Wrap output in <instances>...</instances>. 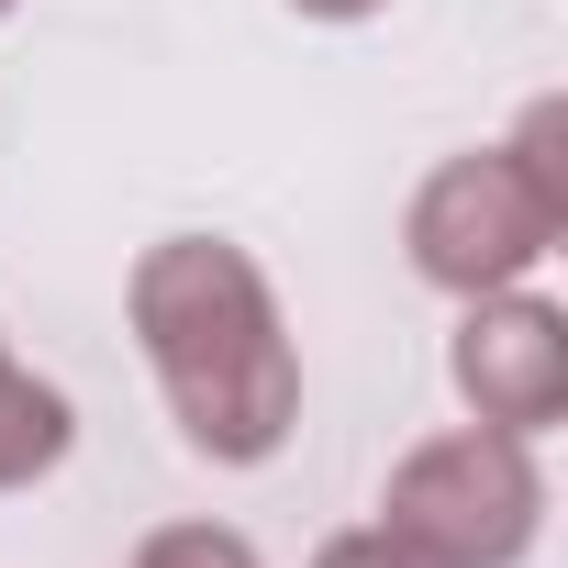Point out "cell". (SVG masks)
<instances>
[{"label":"cell","instance_id":"cell-1","mask_svg":"<svg viewBox=\"0 0 568 568\" xmlns=\"http://www.w3.org/2000/svg\"><path fill=\"white\" fill-rule=\"evenodd\" d=\"M134 335L156 357V390L179 413V435L223 468H256L291 446L302 424V357L278 324L267 278L245 245L223 234H168L134 256Z\"/></svg>","mask_w":568,"mask_h":568},{"label":"cell","instance_id":"cell-2","mask_svg":"<svg viewBox=\"0 0 568 568\" xmlns=\"http://www.w3.org/2000/svg\"><path fill=\"white\" fill-rule=\"evenodd\" d=\"M413 267L435 291L479 302V291H524V267L568 234V101H535L513 145L446 156L413 190Z\"/></svg>","mask_w":568,"mask_h":568},{"label":"cell","instance_id":"cell-3","mask_svg":"<svg viewBox=\"0 0 568 568\" xmlns=\"http://www.w3.org/2000/svg\"><path fill=\"white\" fill-rule=\"evenodd\" d=\"M535 524H546V479H535V446L501 424L413 446L379 490V535L413 568H513L535 546Z\"/></svg>","mask_w":568,"mask_h":568},{"label":"cell","instance_id":"cell-4","mask_svg":"<svg viewBox=\"0 0 568 568\" xmlns=\"http://www.w3.org/2000/svg\"><path fill=\"white\" fill-rule=\"evenodd\" d=\"M457 402L535 446L568 413V313L535 291H479L457 324Z\"/></svg>","mask_w":568,"mask_h":568},{"label":"cell","instance_id":"cell-5","mask_svg":"<svg viewBox=\"0 0 568 568\" xmlns=\"http://www.w3.org/2000/svg\"><path fill=\"white\" fill-rule=\"evenodd\" d=\"M68 390L57 379H34V368H12V346H0V490H34L57 457H68Z\"/></svg>","mask_w":568,"mask_h":568},{"label":"cell","instance_id":"cell-6","mask_svg":"<svg viewBox=\"0 0 568 568\" xmlns=\"http://www.w3.org/2000/svg\"><path fill=\"white\" fill-rule=\"evenodd\" d=\"M134 568H256V546L223 535V524H168V535L134 546Z\"/></svg>","mask_w":568,"mask_h":568},{"label":"cell","instance_id":"cell-7","mask_svg":"<svg viewBox=\"0 0 568 568\" xmlns=\"http://www.w3.org/2000/svg\"><path fill=\"white\" fill-rule=\"evenodd\" d=\"M313 568H413V557H402V546H390V535L368 524V535H335V546H324Z\"/></svg>","mask_w":568,"mask_h":568},{"label":"cell","instance_id":"cell-8","mask_svg":"<svg viewBox=\"0 0 568 568\" xmlns=\"http://www.w3.org/2000/svg\"><path fill=\"white\" fill-rule=\"evenodd\" d=\"M291 12H313V23H368L379 0H291Z\"/></svg>","mask_w":568,"mask_h":568},{"label":"cell","instance_id":"cell-9","mask_svg":"<svg viewBox=\"0 0 568 568\" xmlns=\"http://www.w3.org/2000/svg\"><path fill=\"white\" fill-rule=\"evenodd\" d=\"M0 12H12V0H0Z\"/></svg>","mask_w":568,"mask_h":568}]
</instances>
